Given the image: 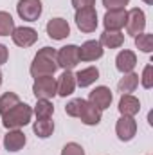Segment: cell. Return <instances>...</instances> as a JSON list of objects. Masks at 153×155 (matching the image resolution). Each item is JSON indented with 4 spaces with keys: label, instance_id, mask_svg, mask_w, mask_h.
<instances>
[{
    "label": "cell",
    "instance_id": "29",
    "mask_svg": "<svg viewBox=\"0 0 153 155\" xmlns=\"http://www.w3.org/2000/svg\"><path fill=\"white\" fill-rule=\"evenodd\" d=\"M61 155H85V150L77 143H67L61 150Z\"/></svg>",
    "mask_w": 153,
    "mask_h": 155
},
{
    "label": "cell",
    "instance_id": "11",
    "mask_svg": "<svg viewBox=\"0 0 153 155\" xmlns=\"http://www.w3.org/2000/svg\"><path fill=\"white\" fill-rule=\"evenodd\" d=\"M112 99H114V94H112V90H110L108 87H105V85L96 87V88L90 92V96H88V101H90L94 107H97L101 112L106 110V108H110Z\"/></svg>",
    "mask_w": 153,
    "mask_h": 155
},
{
    "label": "cell",
    "instance_id": "32",
    "mask_svg": "<svg viewBox=\"0 0 153 155\" xmlns=\"http://www.w3.org/2000/svg\"><path fill=\"white\" fill-rule=\"evenodd\" d=\"M7 60H9V49L4 43H0V67L4 63H7Z\"/></svg>",
    "mask_w": 153,
    "mask_h": 155
},
{
    "label": "cell",
    "instance_id": "2",
    "mask_svg": "<svg viewBox=\"0 0 153 155\" xmlns=\"http://www.w3.org/2000/svg\"><path fill=\"white\" fill-rule=\"evenodd\" d=\"M31 117H33V108L27 103L20 101L16 107H13L5 114H2V124L7 130H20L22 126L31 123Z\"/></svg>",
    "mask_w": 153,
    "mask_h": 155
},
{
    "label": "cell",
    "instance_id": "30",
    "mask_svg": "<svg viewBox=\"0 0 153 155\" xmlns=\"http://www.w3.org/2000/svg\"><path fill=\"white\" fill-rule=\"evenodd\" d=\"M130 4V0H103V5L108 9H124Z\"/></svg>",
    "mask_w": 153,
    "mask_h": 155
},
{
    "label": "cell",
    "instance_id": "18",
    "mask_svg": "<svg viewBox=\"0 0 153 155\" xmlns=\"http://www.w3.org/2000/svg\"><path fill=\"white\" fill-rule=\"evenodd\" d=\"M25 143L27 139L22 130H7V134L4 135V146L7 152H20L25 146Z\"/></svg>",
    "mask_w": 153,
    "mask_h": 155
},
{
    "label": "cell",
    "instance_id": "5",
    "mask_svg": "<svg viewBox=\"0 0 153 155\" xmlns=\"http://www.w3.org/2000/svg\"><path fill=\"white\" fill-rule=\"evenodd\" d=\"M33 94L36 99H52L54 96H58L56 90V79L52 76H41L34 79L33 85Z\"/></svg>",
    "mask_w": 153,
    "mask_h": 155
},
{
    "label": "cell",
    "instance_id": "34",
    "mask_svg": "<svg viewBox=\"0 0 153 155\" xmlns=\"http://www.w3.org/2000/svg\"><path fill=\"white\" fill-rule=\"evenodd\" d=\"M0 85H2V72H0Z\"/></svg>",
    "mask_w": 153,
    "mask_h": 155
},
{
    "label": "cell",
    "instance_id": "28",
    "mask_svg": "<svg viewBox=\"0 0 153 155\" xmlns=\"http://www.w3.org/2000/svg\"><path fill=\"white\" fill-rule=\"evenodd\" d=\"M141 83H142V87L148 88V90L153 87V65L151 63H148V65L144 67L142 76H141Z\"/></svg>",
    "mask_w": 153,
    "mask_h": 155
},
{
    "label": "cell",
    "instance_id": "8",
    "mask_svg": "<svg viewBox=\"0 0 153 155\" xmlns=\"http://www.w3.org/2000/svg\"><path fill=\"white\" fill-rule=\"evenodd\" d=\"M115 134H117L119 141H122V143L132 141L137 134V121L133 117L121 116L115 123Z\"/></svg>",
    "mask_w": 153,
    "mask_h": 155
},
{
    "label": "cell",
    "instance_id": "13",
    "mask_svg": "<svg viewBox=\"0 0 153 155\" xmlns=\"http://www.w3.org/2000/svg\"><path fill=\"white\" fill-rule=\"evenodd\" d=\"M47 35L52 40H65L69 35H70V25L65 18H50L47 22Z\"/></svg>",
    "mask_w": 153,
    "mask_h": 155
},
{
    "label": "cell",
    "instance_id": "12",
    "mask_svg": "<svg viewBox=\"0 0 153 155\" xmlns=\"http://www.w3.org/2000/svg\"><path fill=\"white\" fill-rule=\"evenodd\" d=\"M105 49L99 43V40H86L79 47V61H96L103 56Z\"/></svg>",
    "mask_w": 153,
    "mask_h": 155
},
{
    "label": "cell",
    "instance_id": "4",
    "mask_svg": "<svg viewBox=\"0 0 153 155\" xmlns=\"http://www.w3.org/2000/svg\"><path fill=\"white\" fill-rule=\"evenodd\" d=\"M41 11H43L41 0H18L16 4V13L25 22H36L41 16Z\"/></svg>",
    "mask_w": 153,
    "mask_h": 155
},
{
    "label": "cell",
    "instance_id": "21",
    "mask_svg": "<svg viewBox=\"0 0 153 155\" xmlns=\"http://www.w3.org/2000/svg\"><path fill=\"white\" fill-rule=\"evenodd\" d=\"M137 87H139V74H135V72L124 74L117 83V88L121 94H132V92H135Z\"/></svg>",
    "mask_w": 153,
    "mask_h": 155
},
{
    "label": "cell",
    "instance_id": "19",
    "mask_svg": "<svg viewBox=\"0 0 153 155\" xmlns=\"http://www.w3.org/2000/svg\"><path fill=\"white\" fill-rule=\"evenodd\" d=\"M74 76H76V87L86 88L99 79V69L97 67H86V69H81L79 72H76Z\"/></svg>",
    "mask_w": 153,
    "mask_h": 155
},
{
    "label": "cell",
    "instance_id": "1",
    "mask_svg": "<svg viewBox=\"0 0 153 155\" xmlns=\"http://www.w3.org/2000/svg\"><path fill=\"white\" fill-rule=\"evenodd\" d=\"M60 69L58 65V51L52 47H43L40 49L31 63V76L34 78H41V76H54V72Z\"/></svg>",
    "mask_w": 153,
    "mask_h": 155
},
{
    "label": "cell",
    "instance_id": "33",
    "mask_svg": "<svg viewBox=\"0 0 153 155\" xmlns=\"http://www.w3.org/2000/svg\"><path fill=\"white\" fill-rule=\"evenodd\" d=\"M142 2H144V4H148V5H151V4H153V0H142Z\"/></svg>",
    "mask_w": 153,
    "mask_h": 155
},
{
    "label": "cell",
    "instance_id": "26",
    "mask_svg": "<svg viewBox=\"0 0 153 155\" xmlns=\"http://www.w3.org/2000/svg\"><path fill=\"white\" fill-rule=\"evenodd\" d=\"M135 47L146 54H150L153 51V35L151 33H141L135 36Z\"/></svg>",
    "mask_w": 153,
    "mask_h": 155
},
{
    "label": "cell",
    "instance_id": "10",
    "mask_svg": "<svg viewBox=\"0 0 153 155\" xmlns=\"http://www.w3.org/2000/svg\"><path fill=\"white\" fill-rule=\"evenodd\" d=\"M11 38H13L15 45L22 47V49H27V47H33L38 41V33L33 27H24L22 25V27H15Z\"/></svg>",
    "mask_w": 153,
    "mask_h": 155
},
{
    "label": "cell",
    "instance_id": "17",
    "mask_svg": "<svg viewBox=\"0 0 153 155\" xmlns=\"http://www.w3.org/2000/svg\"><path fill=\"white\" fill-rule=\"evenodd\" d=\"M119 112L121 116H128V117H135L141 112V101L132 96V94H121V99H119Z\"/></svg>",
    "mask_w": 153,
    "mask_h": 155
},
{
    "label": "cell",
    "instance_id": "20",
    "mask_svg": "<svg viewBox=\"0 0 153 155\" xmlns=\"http://www.w3.org/2000/svg\"><path fill=\"white\" fill-rule=\"evenodd\" d=\"M99 43L106 49H119L124 43V35L121 31H105L99 38Z\"/></svg>",
    "mask_w": 153,
    "mask_h": 155
},
{
    "label": "cell",
    "instance_id": "31",
    "mask_svg": "<svg viewBox=\"0 0 153 155\" xmlns=\"http://www.w3.org/2000/svg\"><path fill=\"white\" fill-rule=\"evenodd\" d=\"M72 5L76 9H83V7H94L96 0H72Z\"/></svg>",
    "mask_w": 153,
    "mask_h": 155
},
{
    "label": "cell",
    "instance_id": "24",
    "mask_svg": "<svg viewBox=\"0 0 153 155\" xmlns=\"http://www.w3.org/2000/svg\"><path fill=\"white\" fill-rule=\"evenodd\" d=\"M18 103H20L18 94H15V92H4L0 96V114H5L7 110H11Z\"/></svg>",
    "mask_w": 153,
    "mask_h": 155
},
{
    "label": "cell",
    "instance_id": "27",
    "mask_svg": "<svg viewBox=\"0 0 153 155\" xmlns=\"http://www.w3.org/2000/svg\"><path fill=\"white\" fill-rule=\"evenodd\" d=\"M85 101H86V99H81V97H76V99L69 101V103H67V107H65L67 116L77 117V116H79V112H81V108H83V105H85Z\"/></svg>",
    "mask_w": 153,
    "mask_h": 155
},
{
    "label": "cell",
    "instance_id": "3",
    "mask_svg": "<svg viewBox=\"0 0 153 155\" xmlns=\"http://www.w3.org/2000/svg\"><path fill=\"white\" fill-rule=\"evenodd\" d=\"M76 25L81 33H94L97 29V11L96 7H83L76 9Z\"/></svg>",
    "mask_w": 153,
    "mask_h": 155
},
{
    "label": "cell",
    "instance_id": "14",
    "mask_svg": "<svg viewBox=\"0 0 153 155\" xmlns=\"http://www.w3.org/2000/svg\"><path fill=\"white\" fill-rule=\"evenodd\" d=\"M56 90L60 97H67L70 94H74L76 90V76L72 71H63L61 76L56 79Z\"/></svg>",
    "mask_w": 153,
    "mask_h": 155
},
{
    "label": "cell",
    "instance_id": "23",
    "mask_svg": "<svg viewBox=\"0 0 153 155\" xmlns=\"http://www.w3.org/2000/svg\"><path fill=\"white\" fill-rule=\"evenodd\" d=\"M33 114L36 116V119H49L54 114V105L50 99H38L36 107L33 108Z\"/></svg>",
    "mask_w": 153,
    "mask_h": 155
},
{
    "label": "cell",
    "instance_id": "22",
    "mask_svg": "<svg viewBox=\"0 0 153 155\" xmlns=\"http://www.w3.org/2000/svg\"><path fill=\"white\" fill-rule=\"evenodd\" d=\"M33 132L36 134V137H40V139L50 137L52 132H54V121H52V117H49V119H36L34 124H33Z\"/></svg>",
    "mask_w": 153,
    "mask_h": 155
},
{
    "label": "cell",
    "instance_id": "7",
    "mask_svg": "<svg viewBox=\"0 0 153 155\" xmlns=\"http://www.w3.org/2000/svg\"><path fill=\"white\" fill-rule=\"evenodd\" d=\"M79 63V47L77 45H65L58 51V65L63 71H72Z\"/></svg>",
    "mask_w": 153,
    "mask_h": 155
},
{
    "label": "cell",
    "instance_id": "15",
    "mask_svg": "<svg viewBox=\"0 0 153 155\" xmlns=\"http://www.w3.org/2000/svg\"><path fill=\"white\" fill-rule=\"evenodd\" d=\"M77 119H81V123L86 124V126H97L101 123V119H103V112L97 107H94L90 101H85Z\"/></svg>",
    "mask_w": 153,
    "mask_h": 155
},
{
    "label": "cell",
    "instance_id": "9",
    "mask_svg": "<svg viewBox=\"0 0 153 155\" xmlns=\"http://www.w3.org/2000/svg\"><path fill=\"white\" fill-rule=\"evenodd\" d=\"M126 18H128L126 9H108L103 18L105 31H121L126 25Z\"/></svg>",
    "mask_w": 153,
    "mask_h": 155
},
{
    "label": "cell",
    "instance_id": "6",
    "mask_svg": "<svg viewBox=\"0 0 153 155\" xmlns=\"http://www.w3.org/2000/svg\"><path fill=\"white\" fill-rule=\"evenodd\" d=\"M126 31H128V35L130 36H137V35H141V33H144V29H146V15H144V11L142 9H139V7H133V9H130L128 11V18H126Z\"/></svg>",
    "mask_w": 153,
    "mask_h": 155
},
{
    "label": "cell",
    "instance_id": "25",
    "mask_svg": "<svg viewBox=\"0 0 153 155\" xmlns=\"http://www.w3.org/2000/svg\"><path fill=\"white\" fill-rule=\"evenodd\" d=\"M15 31V20L7 11H0V36H11Z\"/></svg>",
    "mask_w": 153,
    "mask_h": 155
},
{
    "label": "cell",
    "instance_id": "16",
    "mask_svg": "<svg viewBox=\"0 0 153 155\" xmlns=\"http://www.w3.org/2000/svg\"><path fill=\"white\" fill-rule=\"evenodd\" d=\"M135 65H137V56H135V52L130 51V49H122V51L117 54V58H115V67H117V71L122 72V74L133 72Z\"/></svg>",
    "mask_w": 153,
    "mask_h": 155
}]
</instances>
